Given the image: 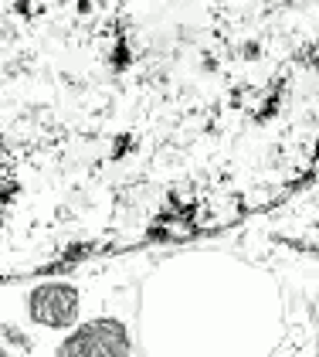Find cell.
Returning a JSON list of instances; mask_svg holds the SVG:
<instances>
[{"label": "cell", "instance_id": "6da1fadb", "mask_svg": "<svg viewBox=\"0 0 319 357\" xmlns=\"http://www.w3.org/2000/svg\"><path fill=\"white\" fill-rule=\"evenodd\" d=\"M81 313V293L68 282H48L38 286L27 296V320L38 330H52V333H65L72 330L68 324Z\"/></svg>", "mask_w": 319, "mask_h": 357}, {"label": "cell", "instance_id": "7a4b0ae2", "mask_svg": "<svg viewBox=\"0 0 319 357\" xmlns=\"http://www.w3.org/2000/svg\"><path fill=\"white\" fill-rule=\"evenodd\" d=\"M54 351H61V354H102V351L123 354V351H133V337L116 320H99V324H88L75 333L65 330L61 340L54 344Z\"/></svg>", "mask_w": 319, "mask_h": 357}]
</instances>
